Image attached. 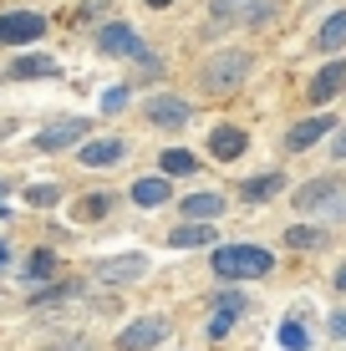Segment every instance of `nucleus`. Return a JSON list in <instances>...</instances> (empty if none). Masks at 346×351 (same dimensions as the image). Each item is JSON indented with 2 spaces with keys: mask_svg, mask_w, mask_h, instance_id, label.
<instances>
[{
  "mask_svg": "<svg viewBox=\"0 0 346 351\" xmlns=\"http://www.w3.org/2000/svg\"><path fill=\"white\" fill-rule=\"evenodd\" d=\"M5 189H10V184H5V178H0V199H5Z\"/></svg>",
  "mask_w": 346,
  "mask_h": 351,
  "instance_id": "ea45409f",
  "label": "nucleus"
},
{
  "mask_svg": "<svg viewBox=\"0 0 346 351\" xmlns=\"http://www.w3.org/2000/svg\"><path fill=\"white\" fill-rule=\"evenodd\" d=\"M21 275H26L31 285H41V280H56V275H62V260H56V250H31V260L21 265Z\"/></svg>",
  "mask_w": 346,
  "mask_h": 351,
  "instance_id": "5701e85b",
  "label": "nucleus"
},
{
  "mask_svg": "<svg viewBox=\"0 0 346 351\" xmlns=\"http://www.w3.org/2000/svg\"><path fill=\"white\" fill-rule=\"evenodd\" d=\"M234 321H240V316H230V311H214V316H209V336H214V341H224V336L234 331Z\"/></svg>",
  "mask_w": 346,
  "mask_h": 351,
  "instance_id": "473e14b6",
  "label": "nucleus"
},
{
  "mask_svg": "<svg viewBox=\"0 0 346 351\" xmlns=\"http://www.w3.org/2000/svg\"><path fill=\"white\" fill-rule=\"evenodd\" d=\"M209 311H230V316H245V311H249V295H245L240 285H230V280H224V285L209 295Z\"/></svg>",
  "mask_w": 346,
  "mask_h": 351,
  "instance_id": "393cba45",
  "label": "nucleus"
},
{
  "mask_svg": "<svg viewBox=\"0 0 346 351\" xmlns=\"http://www.w3.org/2000/svg\"><path fill=\"white\" fill-rule=\"evenodd\" d=\"M0 219H10V209H5V204H0Z\"/></svg>",
  "mask_w": 346,
  "mask_h": 351,
  "instance_id": "a19ab883",
  "label": "nucleus"
},
{
  "mask_svg": "<svg viewBox=\"0 0 346 351\" xmlns=\"http://www.w3.org/2000/svg\"><path fill=\"white\" fill-rule=\"evenodd\" d=\"M331 285H336V290H341V295H346V265H341V270H336V275H331Z\"/></svg>",
  "mask_w": 346,
  "mask_h": 351,
  "instance_id": "e433bc0d",
  "label": "nucleus"
},
{
  "mask_svg": "<svg viewBox=\"0 0 346 351\" xmlns=\"http://www.w3.org/2000/svg\"><path fill=\"white\" fill-rule=\"evenodd\" d=\"M143 117H148L153 128H163V132H184L194 123V102L178 97V92H153V97H143Z\"/></svg>",
  "mask_w": 346,
  "mask_h": 351,
  "instance_id": "20e7f679",
  "label": "nucleus"
},
{
  "mask_svg": "<svg viewBox=\"0 0 346 351\" xmlns=\"http://www.w3.org/2000/svg\"><path fill=\"white\" fill-rule=\"evenodd\" d=\"M127 102H133V87H127V82H117V87H107L102 92V117H117V112H127Z\"/></svg>",
  "mask_w": 346,
  "mask_h": 351,
  "instance_id": "c85d7f7f",
  "label": "nucleus"
},
{
  "mask_svg": "<svg viewBox=\"0 0 346 351\" xmlns=\"http://www.w3.org/2000/svg\"><path fill=\"white\" fill-rule=\"evenodd\" d=\"M133 204L138 209H163V204H173V178L169 173H148L133 184Z\"/></svg>",
  "mask_w": 346,
  "mask_h": 351,
  "instance_id": "a211bd4d",
  "label": "nucleus"
},
{
  "mask_svg": "<svg viewBox=\"0 0 346 351\" xmlns=\"http://www.w3.org/2000/svg\"><path fill=\"white\" fill-rule=\"evenodd\" d=\"M123 158H127V138H117V132H112V138H87L77 148L82 168H117Z\"/></svg>",
  "mask_w": 346,
  "mask_h": 351,
  "instance_id": "f8f14e48",
  "label": "nucleus"
},
{
  "mask_svg": "<svg viewBox=\"0 0 346 351\" xmlns=\"http://www.w3.org/2000/svg\"><path fill=\"white\" fill-rule=\"evenodd\" d=\"M326 148H331V158H336V163H346V123H336V132H331Z\"/></svg>",
  "mask_w": 346,
  "mask_h": 351,
  "instance_id": "72a5a7b5",
  "label": "nucleus"
},
{
  "mask_svg": "<svg viewBox=\"0 0 346 351\" xmlns=\"http://www.w3.org/2000/svg\"><path fill=\"white\" fill-rule=\"evenodd\" d=\"M82 290H87V285H82L77 275H71V280H66V275H56L51 285H41V290L31 295V306H36V311H51V306H66V300H77Z\"/></svg>",
  "mask_w": 346,
  "mask_h": 351,
  "instance_id": "412c9836",
  "label": "nucleus"
},
{
  "mask_svg": "<svg viewBox=\"0 0 346 351\" xmlns=\"http://www.w3.org/2000/svg\"><path fill=\"white\" fill-rule=\"evenodd\" d=\"M341 193H346V178H341V173H316V178H306V184L291 189V204H295L301 214H326Z\"/></svg>",
  "mask_w": 346,
  "mask_h": 351,
  "instance_id": "39448f33",
  "label": "nucleus"
},
{
  "mask_svg": "<svg viewBox=\"0 0 346 351\" xmlns=\"http://www.w3.org/2000/svg\"><path fill=\"white\" fill-rule=\"evenodd\" d=\"M275 16H280V0H249V5H245V26L249 31H265Z\"/></svg>",
  "mask_w": 346,
  "mask_h": 351,
  "instance_id": "bb28decb",
  "label": "nucleus"
},
{
  "mask_svg": "<svg viewBox=\"0 0 346 351\" xmlns=\"http://www.w3.org/2000/svg\"><path fill=\"white\" fill-rule=\"evenodd\" d=\"M224 209H230V199H224V193H214V189H194V193H184V199H178V214H184V219H204V224H214Z\"/></svg>",
  "mask_w": 346,
  "mask_h": 351,
  "instance_id": "2eb2a0df",
  "label": "nucleus"
},
{
  "mask_svg": "<svg viewBox=\"0 0 346 351\" xmlns=\"http://www.w3.org/2000/svg\"><path fill=\"white\" fill-rule=\"evenodd\" d=\"M10 260V245H5V239H0V265H5Z\"/></svg>",
  "mask_w": 346,
  "mask_h": 351,
  "instance_id": "58836bf2",
  "label": "nucleus"
},
{
  "mask_svg": "<svg viewBox=\"0 0 346 351\" xmlns=\"http://www.w3.org/2000/svg\"><path fill=\"white\" fill-rule=\"evenodd\" d=\"M214 275L219 280H230V285H240V280H265L270 270H275V250H265V245H249V239H234V245H214Z\"/></svg>",
  "mask_w": 346,
  "mask_h": 351,
  "instance_id": "f03ea898",
  "label": "nucleus"
},
{
  "mask_svg": "<svg viewBox=\"0 0 346 351\" xmlns=\"http://www.w3.org/2000/svg\"><path fill=\"white\" fill-rule=\"evenodd\" d=\"M46 351H92V341L87 336H62V341H51Z\"/></svg>",
  "mask_w": 346,
  "mask_h": 351,
  "instance_id": "f704fd0d",
  "label": "nucleus"
},
{
  "mask_svg": "<svg viewBox=\"0 0 346 351\" xmlns=\"http://www.w3.org/2000/svg\"><path fill=\"white\" fill-rule=\"evenodd\" d=\"M148 270H153V260L138 255V250H127V255H107V260L92 265V275H97L102 285H112V290H117V285H138Z\"/></svg>",
  "mask_w": 346,
  "mask_h": 351,
  "instance_id": "1a4fd4ad",
  "label": "nucleus"
},
{
  "mask_svg": "<svg viewBox=\"0 0 346 351\" xmlns=\"http://www.w3.org/2000/svg\"><path fill=\"white\" fill-rule=\"evenodd\" d=\"M280 193H285V173H280V168L249 173L245 184H240V199H245V204H270V199H280Z\"/></svg>",
  "mask_w": 346,
  "mask_h": 351,
  "instance_id": "dca6fc26",
  "label": "nucleus"
},
{
  "mask_svg": "<svg viewBox=\"0 0 346 351\" xmlns=\"http://www.w3.org/2000/svg\"><path fill=\"white\" fill-rule=\"evenodd\" d=\"M62 184H31L26 189V204H31V209H56V204H62Z\"/></svg>",
  "mask_w": 346,
  "mask_h": 351,
  "instance_id": "c756f323",
  "label": "nucleus"
},
{
  "mask_svg": "<svg viewBox=\"0 0 346 351\" xmlns=\"http://www.w3.org/2000/svg\"><path fill=\"white\" fill-rule=\"evenodd\" d=\"M133 62H138V71H143V77H163V56H158V51H148V46H143V51L133 56Z\"/></svg>",
  "mask_w": 346,
  "mask_h": 351,
  "instance_id": "2f4dec72",
  "label": "nucleus"
},
{
  "mask_svg": "<svg viewBox=\"0 0 346 351\" xmlns=\"http://www.w3.org/2000/svg\"><path fill=\"white\" fill-rule=\"evenodd\" d=\"M331 336H336V341H346V311H336V316H331Z\"/></svg>",
  "mask_w": 346,
  "mask_h": 351,
  "instance_id": "c9c22d12",
  "label": "nucleus"
},
{
  "mask_svg": "<svg viewBox=\"0 0 346 351\" xmlns=\"http://www.w3.org/2000/svg\"><path fill=\"white\" fill-rule=\"evenodd\" d=\"M51 31V21L41 10H0V46H36L41 36Z\"/></svg>",
  "mask_w": 346,
  "mask_h": 351,
  "instance_id": "423d86ee",
  "label": "nucleus"
},
{
  "mask_svg": "<svg viewBox=\"0 0 346 351\" xmlns=\"http://www.w3.org/2000/svg\"><path fill=\"white\" fill-rule=\"evenodd\" d=\"M245 5L249 0H214L209 5V26L224 31V26H234V21H245Z\"/></svg>",
  "mask_w": 346,
  "mask_h": 351,
  "instance_id": "a878e982",
  "label": "nucleus"
},
{
  "mask_svg": "<svg viewBox=\"0 0 346 351\" xmlns=\"http://www.w3.org/2000/svg\"><path fill=\"white\" fill-rule=\"evenodd\" d=\"M173 336V326L169 316H138V321H127L123 331L112 336V346L117 351H153V346H163Z\"/></svg>",
  "mask_w": 346,
  "mask_h": 351,
  "instance_id": "0eeeda50",
  "label": "nucleus"
},
{
  "mask_svg": "<svg viewBox=\"0 0 346 351\" xmlns=\"http://www.w3.org/2000/svg\"><path fill=\"white\" fill-rule=\"evenodd\" d=\"M56 71H62V66H56L51 56L31 51V56H16V62L5 66V77H10V82H36V77H56Z\"/></svg>",
  "mask_w": 346,
  "mask_h": 351,
  "instance_id": "4be33fe9",
  "label": "nucleus"
},
{
  "mask_svg": "<svg viewBox=\"0 0 346 351\" xmlns=\"http://www.w3.org/2000/svg\"><path fill=\"white\" fill-rule=\"evenodd\" d=\"M112 209H117V193L97 189V193H82V199L71 204V219L77 224H102V219H112Z\"/></svg>",
  "mask_w": 346,
  "mask_h": 351,
  "instance_id": "6ab92c4d",
  "label": "nucleus"
},
{
  "mask_svg": "<svg viewBox=\"0 0 346 351\" xmlns=\"http://www.w3.org/2000/svg\"><path fill=\"white\" fill-rule=\"evenodd\" d=\"M311 46H316L321 56H341V51H346V5H336V10L316 26V41H311Z\"/></svg>",
  "mask_w": 346,
  "mask_h": 351,
  "instance_id": "f3484780",
  "label": "nucleus"
},
{
  "mask_svg": "<svg viewBox=\"0 0 346 351\" xmlns=\"http://www.w3.org/2000/svg\"><path fill=\"white\" fill-rule=\"evenodd\" d=\"M112 5H117V0H82V5H77V21H82V26H92V21H102Z\"/></svg>",
  "mask_w": 346,
  "mask_h": 351,
  "instance_id": "7c9ffc66",
  "label": "nucleus"
},
{
  "mask_svg": "<svg viewBox=\"0 0 346 351\" xmlns=\"http://www.w3.org/2000/svg\"><path fill=\"white\" fill-rule=\"evenodd\" d=\"M249 71H255V51H249V46H219V51L204 56V66H199V87L209 97H230L249 82Z\"/></svg>",
  "mask_w": 346,
  "mask_h": 351,
  "instance_id": "f257e3e1",
  "label": "nucleus"
},
{
  "mask_svg": "<svg viewBox=\"0 0 346 351\" xmlns=\"http://www.w3.org/2000/svg\"><path fill=\"white\" fill-rule=\"evenodd\" d=\"M87 138H92V117H56V123H46L31 138V148L36 153H71V148H82Z\"/></svg>",
  "mask_w": 346,
  "mask_h": 351,
  "instance_id": "7ed1b4c3",
  "label": "nucleus"
},
{
  "mask_svg": "<svg viewBox=\"0 0 346 351\" xmlns=\"http://www.w3.org/2000/svg\"><path fill=\"white\" fill-rule=\"evenodd\" d=\"M336 132V117L321 107V112H311V117H301V123H291L285 128V138H280V148L291 153V158H301V153H311L321 138H331Z\"/></svg>",
  "mask_w": 346,
  "mask_h": 351,
  "instance_id": "6e6552de",
  "label": "nucleus"
},
{
  "mask_svg": "<svg viewBox=\"0 0 346 351\" xmlns=\"http://www.w3.org/2000/svg\"><path fill=\"white\" fill-rule=\"evenodd\" d=\"M214 245H219V229L204 219H184L169 229V250H214Z\"/></svg>",
  "mask_w": 346,
  "mask_h": 351,
  "instance_id": "4468645a",
  "label": "nucleus"
},
{
  "mask_svg": "<svg viewBox=\"0 0 346 351\" xmlns=\"http://www.w3.org/2000/svg\"><path fill=\"white\" fill-rule=\"evenodd\" d=\"M280 245L285 250H326V229L321 224H291L280 234Z\"/></svg>",
  "mask_w": 346,
  "mask_h": 351,
  "instance_id": "b1692460",
  "label": "nucleus"
},
{
  "mask_svg": "<svg viewBox=\"0 0 346 351\" xmlns=\"http://www.w3.org/2000/svg\"><path fill=\"white\" fill-rule=\"evenodd\" d=\"M173 5V0H148V10H169Z\"/></svg>",
  "mask_w": 346,
  "mask_h": 351,
  "instance_id": "4c0bfd02",
  "label": "nucleus"
},
{
  "mask_svg": "<svg viewBox=\"0 0 346 351\" xmlns=\"http://www.w3.org/2000/svg\"><path fill=\"white\" fill-rule=\"evenodd\" d=\"M158 173H169V178H199V173H204V158H199L194 148H163L158 153Z\"/></svg>",
  "mask_w": 346,
  "mask_h": 351,
  "instance_id": "aec40b11",
  "label": "nucleus"
},
{
  "mask_svg": "<svg viewBox=\"0 0 346 351\" xmlns=\"http://www.w3.org/2000/svg\"><path fill=\"white\" fill-rule=\"evenodd\" d=\"M341 92H346V56H326V62L316 66V77L306 82V102L311 107H331Z\"/></svg>",
  "mask_w": 346,
  "mask_h": 351,
  "instance_id": "9d476101",
  "label": "nucleus"
},
{
  "mask_svg": "<svg viewBox=\"0 0 346 351\" xmlns=\"http://www.w3.org/2000/svg\"><path fill=\"white\" fill-rule=\"evenodd\" d=\"M249 153V132L240 123H219L209 132V158H219V163H234V158H245Z\"/></svg>",
  "mask_w": 346,
  "mask_h": 351,
  "instance_id": "ddd939ff",
  "label": "nucleus"
},
{
  "mask_svg": "<svg viewBox=\"0 0 346 351\" xmlns=\"http://www.w3.org/2000/svg\"><path fill=\"white\" fill-rule=\"evenodd\" d=\"M280 346H285V351H306V346H311V331H306L301 316L280 321Z\"/></svg>",
  "mask_w": 346,
  "mask_h": 351,
  "instance_id": "cd10ccee",
  "label": "nucleus"
},
{
  "mask_svg": "<svg viewBox=\"0 0 346 351\" xmlns=\"http://www.w3.org/2000/svg\"><path fill=\"white\" fill-rule=\"evenodd\" d=\"M92 41H97V51H102V56H123V62H133L143 46H148L133 26H127V21H102V26L92 31Z\"/></svg>",
  "mask_w": 346,
  "mask_h": 351,
  "instance_id": "9b49d317",
  "label": "nucleus"
}]
</instances>
